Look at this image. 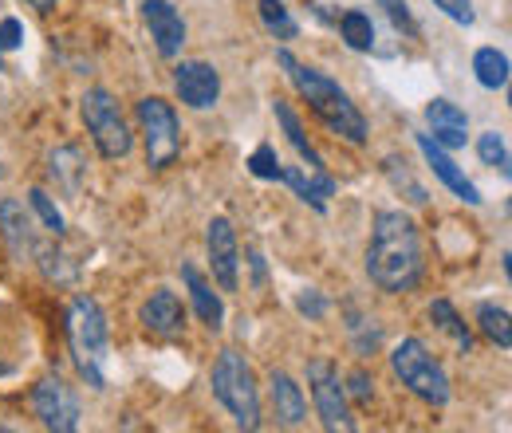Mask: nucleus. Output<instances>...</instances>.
Instances as JSON below:
<instances>
[{
    "label": "nucleus",
    "mask_w": 512,
    "mask_h": 433,
    "mask_svg": "<svg viewBox=\"0 0 512 433\" xmlns=\"http://www.w3.org/2000/svg\"><path fill=\"white\" fill-rule=\"evenodd\" d=\"M367 276L386 296H402L422 284L426 276L422 237H418V225L402 209L375 213L371 241H367Z\"/></svg>",
    "instance_id": "nucleus-1"
},
{
    "label": "nucleus",
    "mask_w": 512,
    "mask_h": 433,
    "mask_svg": "<svg viewBox=\"0 0 512 433\" xmlns=\"http://www.w3.org/2000/svg\"><path fill=\"white\" fill-rule=\"evenodd\" d=\"M276 63L284 67V75L292 79V87L300 91V99L312 107V115L320 119L327 130H335L339 138H347V142H355V146H363L367 142V119H363V111L351 103V95L331 79V75H323L320 67H308V63H300L288 48H280L276 52Z\"/></svg>",
    "instance_id": "nucleus-2"
},
{
    "label": "nucleus",
    "mask_w": 512,
    "mask_h": 433,
    "mask_svg": "<svg viewBox=\"0 0 512 433\" xmlns=\"http://www.w3.org/2000/svg\"><path fill=\"white\" fill-rule=\"evenodd\" d=\"M67 347L75 359L79 378L91 390H107V351H111V327L99 300L75 296L67 304Z\"/></svg>",
    "instance_id": "nucleus-3"
},
{
    "label": "nucleus",
    "mask_w": 512,
    "mask_h": 433,
    "mask_svg": "<svg viewBox=\"0 0 512 433\" xmlns=\"http://www.w3.org/2000/svg\"><path fill=\"white\" fill-rule=\"evenodd\" d=\"M213 398L233 414V422L241 430H260V390H256V374L249 359L233 347H225L209 371Z\"/></svg>",
    "instance_id": "nucleus-4"
},
{
    "label": "nucleus",
    "mask_w": 512,
    "mask_h": 433,
    "mask_svg": "<svg viewBox=\"0 0 512 433\" xmlns=\"http://www.w3.org/2000/svg\"><path fill=\"white\" fill-rule=\"evenodd\" d=\"M390 367L398 374V382H402L414 398H422L426 406H446L449 402V374H446V367L430 355V347H426L422 339L410 335V339L394 343Z\"/></svg>",
    "instance_id": "nucleus-5"
},
{
    "label": "nucleus",
    "mask_w": 512,
    "mask_h": 433,
    "mask_svg": "<svg viewBox=\"0 0 512 433\" xmlns=\"http://www.w3.org/2000/svg\"><path fill=\"white\" fill-rule=\"evenodd\" d=\"M79 115H83L87 134L95 138V146H99L103 158L119 162V158H127L130 150H134V130L127 126L123 107H119V99H115L111 91L91 87V91L79 99Z\"/></svg>",
    "instance_id": "nucleus-6"
},
{
    "label": "nucleus",
    "mask_w": 512,
    "mask_h": 433,
    "mask_svg": "<svg viewBox=\"0 0 512 433\" xmlns=\"http://www.w3.org/2000/svg\"><path fill=\"white\" fill-rule=\"evenodd\" d=\"M134 115H138V130H142V142H146V166L150 170H170L182 154V130H178L174 107L158 95H146V99L134 103Z\"/></svg>",
    "instance_id": "nucleus-7"
},
{
    "label": "nucleus",
    "mask_w": 512,
    "mask_h": 433,
    "mask_svg": "<svg viewBox=\"0 0 512 433\" xmlns=\"http://www.w3.org/2000/svg\"><path fill=\"white\" fill-rule=\"evenodd\" d=\"M308 382H312V402H316V414H320L323 430H347V433L359 430V422L351 418L347 390L339 382V371L327 359L308 363Z\"/></svg>",
    "instance_id": "nucleus-8"
},
{
    "label": "nucleus",
    "mask_w": 512,
    "mask_h": 433,
    "mask_svg": "<svg viewBox=\"0 0 512 433\" xmlns=\"http://www.w3.org/2000/svg\"><path fill=\"white\" fill-rule=\"evenodd\" d=\"M32 410L40 418L44 430H56V433H75L79 430V394L67 386L64 378H40L32 386Z\"/></svg>",
    "instance_id": "nucleus-9"
},
{
    "label": "nucleus",
    "mask_w": 512,
    "mask_h": 433,
    "mask_svg": "<svg viewBox=\"0 0 512 433\" xmlns=\"http://www.w3.org/2000/svg\"><path fill=\"white\" fill-rule=\"evenodd\" d=\"M205 248H209V268L221 292H237V272H241V252H237V233L229 217H213L205 225Z\"/></svg>",
    "instance_id": "nucleus-10"
},
{
    "label": "nucleus",
    "mask_w": 512,
    "mask_h": 433,
    "mask_svg": "<svg viewBox=\"0 0 512 433\" xmlns=\"http://www.w3.org/2000/svg\"><path fill=\"white\" fill-rule=\"evenodd\" d=\"M142 20L150 28V40H154L158 56L162 60H178L182 48H186V36H190L182 12L170 0H142Z\"/></svg>",
    "instance_id": "nucleus-11"
},
{
    "label": "nucleus",
    "mask_w": 512,
    "mask_h": 433,
    "mask_svg": "<svg viewBox=\"0 0 512 433\" xmlns=\"http://www.w3.org/2000/svg\"><path fill=\"white\" fill-rule=\"evenodd\" d=\"M174 91L193 111H209L221 99V75L205 60H182L174 67Z\"/></svg>",
    "instance_id": "nucleus-12"
},
{
    "label": "nucleus",
    "mask_w": 512,
    "mask_h": 433,
    "mask_svg": "<svg viewBox=\"0 0 512 433\" xmlns=\"http://www.w3.org/2000/svg\"><path fill=\"white\" fill-rule=\"evenodd\" d=\"M414 142H418V150H422L426 166L434 170V178H438V182H442L457 201H465V205H473V209L485 201V197H481V189L473 186V182L465 178V170H461V166L446 154V146H438L430 134H414Z\"/></svg>",
    "instance_id": "nucleus-13"
},
{
    "label": "nucleus",
    "mask_w": 512,
    "mask_h": 433,
    "mask_svg": "<svg viewBox=\"0 0 512 433\" xmlns=\"http://www.w3.org/2000/svg\"><path fill=\"white\" fill-rule=\"evenodd\" d=\"M0 241L8 248V256L12 260H32L36 256V225H32V217H28V209L16 201V197H0Z\"/></svg>",
    "instance_id": "nucleus-14"
},
{
    "label": "nucleus",
    "mask_w": 512,
    "mask_h": 433,
    "mask_svg": "<svg viewBox=\"0 0 512 433\" xmlns=\"http://www.w3.org/2000/svg\"><path fill=\"white\" fill-rule=\"evenodd\" d=\"M138 323H142L154 339H174V335H182V327H186V308H182V300H178L170 288H158V292H150V300L138 308Z\"/></svg>",
    "instance_id": "nucleus-15"
},
{
    "label": "nucleus",
    "mask_w": 512,
    "mask_h": 433,
    "mask_svg": "<svg viewBox=\"0 0 512 433\" xmlns=\"http://www.w3.org/2000/svg\"><path fill=\"white\" fill-rule=\"evenodd\" d=\"M426 123H430V138L446 150H461L469 142V115L446 95L426 103Z\"/></svg>",
    "instance_id": "nucleus-16"
},
{
    "label": "nucleus",
    "mask_w": 512,
    "mask_h": 433,
    "mask_svg": "<svg viewBox=\"0 0 512 433\" xmlns=\"http://www.w3.org/2000/svg\"><path fill=\"white\" fill-rule=\"evenodd\" d=\"M268 402H272V414H276L280 426L296 430V426L308 422V398H304V390L296 386V378L288 371L272 367V374H268Z\"/></svg>",
    "instance_id": "nucleus-17"
},
{
    "label": "nucleus",
    "mask_w": 512,
    "mask_h": 433,
    "mask_svg": "<svg viewBox=\"0 0 512 433\" xmlns=\"http://www.w3.org/2000/svg\"><path fill=\"white\" fill-rule=\"evenodd\" d=\"M182 280L190 288V304L197 311V319L209 327V331H221L225 327V300L221 292H213V284L193 268V264H182Z\"/></svg>",
    "instance_id": "nucleus-18"
},
{
    "label": "nucleus",
    "mask_w": 512,
    "mask_h": 433,
    "mask_svg": "<svg viewBox=\"0 0 512 433\" xmlns=\"http://www.w3.org/2000/svg\"><path fill=\"white\" fill-rule=\"evenodd\" d=\"M284 186H292V193L312 205L316 213H327V197H335V178L327 170H300V166H284Z\"/></svg>",
    "instance_id": "nucleus-19"
},
{
    "label": "nucleus",
    "mask_w": 512,
    "mask_h": 433,
    "mask_svg": "<svg viewBox=\"0 0 512 433\" xmlns=\"http://www.w3.org/2000/svg\"><path fill=\"white\" fill-rule=\"evenodd\" d=\"M272 115H276V123L284 130V138L292 142V150L308 162V170H323V154L312 146V138L304 134V126H300V115L292 111V103H284V99H272Z\"/></svg>",
    "instance_id": "nucleus-20"
},
{
    "label": "nucleus",
    "mask_w": 512,
    "mask_h": 433,
    "mask_svg": "<svg viewBox=\"0 0 512 433\" xmlns=\"http://www.w3.org/2000/svg\"><path fill=\"white\" fill-rule=\"evenodd\" d=\"M347 335H351V347L359 359L375 355L383 347V327L375 315H363L359 308H347Z\"/></svg>",
    "instance_id": "nucleus-21"
},
{
    "label": "nucleus",
    "mask_w": 512,
    "mask_h": 433,
    "mask_svg": "<svg viewBox=\"0 0 512 433\" xmlns=\"http://www.w3.org/2000/svg\"><path fill=\"white\" fill-rule=\"evenodd\" d=\"M83 154L75 150V146H56L52 154H48V174L56 178V186H64L67 193H79L83 186Z\"/></svg>",
    "instance_id": "nucleus-22"
},
{
    "label": "nucleus",
    "mask_w": 512,
    "mask_h": 433,
    "mask_svg": "<svg viewBox=\"0 0 512 433\" xmlns=\"http://www.w3.org/2000/svg\"><path fill=\"white\" fill-rule=\"evenodd\" d=\"M339 36L351 52H375V20L363 8H347L339 16Z\"/></svg>",
    "instance_id": "nucleus-23"
},
{
    "label": "nucleus",
    "mask_w": 512,
    "mask_h": 433,
    "mask_svg": "<svg viewBox=\"0 0 512 433\" xmlns=\"http://www.w3.org/2000/svg\"><path fill=\"white\" fill-rule=\"evenodd\" d=\"M477 327H481V335H485L489 343H497L501 351H509L512 347L509 308H505V304H497V300H481V304H477Z\"/></svg>",
    "instance_id": "nucleus-24"
},
{
    "label": "nucleus",
    "mask_w": 512,
    "mask_h": 433,
    "mask_svg": "<svg viewBox=\"0 0 512 433\" xmlns=\"http://www.w3.org/2000/svg\"><path fill=\"white\" fill-rule=\"evenodd\" d=\"M473 75H477V83L489 87V91L509 87V56H505L501 48H477V56H473Z\"/></svg>",
    "instance_id": "nucleus-25"
},
{
    "label": "nucleus",
    "mask_w": 512,
    "mask_h": 433,
    "mask_svg": "<svg viewBox=\"0 0 512 433\" xmlns=\"http://www.w3.org/2000/svg\"><path fill=\"white\" fill-rule=\"evenodd\" d=\"M383 174L390 178V186L398 189V193L406 189V201H410V205H426V201H430L426 186H422V182L410 174V162H406V158H398V154H386V158H383Z\"/></svg>",
    "instance_id": "nucleus-26"
},
{
    "label": "nucleus",
    "mask_w": 512,
    "mask_h": 433,
    "mask_svg": "<svg viewBox=\"0 0 512 433\" xmlns=\"http://www.w3.org/2000/svg\"><path fill=\"white\" fill-rule=\"evenodd\" d=\"M256 12H260L264 28H268L276 40H296V36H300V24H296V16L288 12V4H284V0H260V4H256Z\"/></svg>",
    "instance_id": "nucleus-27"
},
{
    "label": "nucleus",
    "mask_w": 512,
    "mask_h": 433,
    "mask_svg": "<svg viewBox=\"0 0 512 433\" xmlns=\"http://www.w3.org/2000/svg\"><path fill=\"white\" fill-rule=\"evenodd\" d=\"M430 319H434L446 335H453V343H457L461 351H473V331H469V323L457 315V308H453L449 300H434V304H430Z\"/></svg>",
    "instance_id": "nucleus-28"
},
{
    "label": "nucleus",
    "mask_w": 512,
    "mask_h": 433,
    "mask_svg": "<svg viewBox=\"0 0 512 433\" xmlns=\"http://www.w3.org/2000/svg\"><path fill=\"white\" fill-rule=\"evenodd\" d=\"M36 264H40V272H44L48 280H56V284H71V280L79 276V264L67 256L64 248H56V245L36 248Z\"/></svg>",
    "instance_id": "nucleus-29"
},
{
    "label": "nucleus",
    "mask_w": 512,
    "mask_h": 433,
    "mask_svg": "<svg viewBox=\"0 0 512 433\" xmlns=\"http://www.w3.org/2000/svg\"><path fill=\"white\" fill-rule=\"evenodd\" d=\"M477 154L485 166H493L501 178H509V146H505V134L501 130H485L477 138Z\"/></svg>",
    "instance_id": "nucleus-30"
},
{
    "label": "nucleus",
    "mask_w": 512,
    "mask_h": 433,
    "mask_svg": "<svg viewBox=\"0 0 512 433\" xmlns=\"http://www.w3.org/2000/svg\"><path fill=\"white\" fill-rule=\"evenodd\" d=\"M28 205L36 209V217L44 221V229L52 233V237H64V229H67V221H64V213H60V205L48 197V189H28Z\"/></svg>",
    "instance_id": "nucleus-31"
},
{
    "label": "nucleus",
    "mask_w": 512,
    "mask_h": 433,
    "mask_svg": "<svg viewBox=\"0 0 512 433\" xmlns=\"http://www.w3.org/2000/svg\"><path fill=\"white\" fill-rule=\"evenodd\" d=\"M245 166H249V174L260 178V182H284V162L276 158V150H272V146H256Z\"/></svg>",
    "instance_id": "nucleus-32"
},
{
    "label": "nucleus",
    "mask_w": 512,
    "mask_h": 433,
    "mask_svg": "<svg viewBox=\"0 0 512 433\" xmlns=\"http://www.w3.org/2000/svg\"><path fill=\"white\" fill-rule=\"evenodd\" d=\"M379 8L390 16L394 32H402V36H418V20H414V12H410L406 0H379Z\"/></svg>",
    "instance_id": "nucleus-33"
},
{
    "label": "nucleus",
    "mask_w": 512,
    "mask_h": 433,
    "mask_svg": "<svg viewBox=\"0 0 512 433\" xmlns=\"http://www.w3.org/2000/svg\"><path fill=\"white\" fill-rule=\"evenodd\" d=\"M343 390H347V398H355V402L367 406V402L375 398V378L363 371V367H355V371L347 374V386H343Z\"/></svg>",
    "instance_id": "nucleus-34"
},
{
    "label": "nucleus",
    "mask_w": 512,
    "mask_h": 433,
    "mask_svg": "<svg viewBox=\"0 0 512 433\" xmlns=\"http://www.w3.org/2000/svg\"><path fill=\"white\" fill-rule=\"evenodd\" d=\"M434 8H442L453 24H465V28H473V24H477L473 0H434Z\"/></svg>",
    "instance_id": "nucleus-35"
},
{
    "label": "nucleus",
    "mask_w": 512,
    "mask_h": 433,
    "mask_svg": "<svg viewBox=\"0 0 512 433\" xmlns=\"http://www.w3.org/2000/svg\"><path fill=\"white\" fill-rule=\"evenodd\" d=\"M20 44H24V24H20L16 16H4V20H0V56H4V52H16Z\"/></svg>",
    "instance_id": "nucleus-36"
},
{
    "label": "nucleus",
    "mask_w": 512,
    "mask_h": 433,
    "mask_svg": "<svg viewBox=\"0 0 512 433\" xmlns=\"http://www.w3.org/2000/svg\"><path fill=\"white\" fill-rule=\"evenodd\" d=\"M296 308H300V315H308V319L316 323V319L327 315V300H323L316 288H304V292L296 296Z\"/></svg>",
    "instance_id": "nucleus-37"
},
{
    "label": "nucleus",
    "mask_w": 512,
    "mask_h": 433,
    "mask_svg": "<svg viewBox=\"0 0 512 433\" xmlns=\"http://www.w3.org/2000/svg\"><path fill=\"white\" fill-rule=\"evenodd\" d=\"M249 264H253L256 288H264V280H268V264H264V256H260V252H253V256H249Z\"/></svg>",
    "instance_id": "nucleus-38"
},
{
    "label": "nucleus",
    "mask_w": 512,
    "mask_h": 433,
    "mask_svg": "<svg viewBox=\"0 0 512 433\" xmlns=\"http://www.w3.org/2000/svg\"><path fill=\"white\" fill-rule=\"evenodd\" d=\"M24 4H32V8H36V12H52V8H56V4H60V0H24Z\"/></svg>",
    "instance_id": "nucleus-39"
},
{
    "label": "nucleus",
    "mask_w": 512,
    "mask_h": 433,
    "mask_svg": "<svg viewBox=\"0 0 512 433\" xmlns=\"http://www.w3.org/2000/svg\"><path fill=\"white\" fill-rule=\"evenodd\" d=\"M4 374H8V363H4V359H0V378H4Z\"/></svg>",
    "instance_id": "nucleus-40"
},
{
    "label": "nucleus",
    "mask_w": 512,
    "mask_h": 433,
    "mask_svg": "<svg viewBox=\"0 0 512 433\" xmlns=\"http://www.w3.org/2000/svg\"><path fill=\"white\" fill-rule=\"evenodd\" d=\"M0 71H4V60H0Z\"/></svg>",
    "instance_id": "nucleus-41"
},
{
    "label": "nucleus",
    "mask_w": 512,
    "mask_h": 433,
    "mask_svg": "<svg viewBox=\"0 0 512 433\" xmlns=\"http://www.w3.org/2000/svg\"><path fill=\"white\" fill-rule=\"evenodd\" d=\"M119 4H123V0H119Z\"/></svg>",
    "instance_id": "nucleus-42"
}]
</instances>
